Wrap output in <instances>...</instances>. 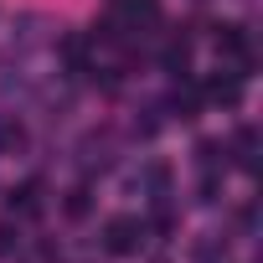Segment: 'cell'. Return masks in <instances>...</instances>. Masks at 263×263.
<instances>
[{
  "label": "cell",
  "instance_id": "6da1fadb",
  "mask_svg": "<svg viewBox=\"0 0 263 263\" xmlns=\"http://www.w3.org/2000/svg\"><path fill=\"white\" fill-rule=\"evenodd\" d=\"M145 222L140 217H108L103 222V253H114V258H135L140 248H145Z\"/></svg>",
  "mask_w": 263,
  "mask_h": 263
},
{
  "label": "cell",
  "instance_id": "7a4b0ae2",
  "mask_svg": "<svg viewBox=\"0 0 263 263\" xmlns=\"http://www.w3.org/2000/svg\"><path fill=\"white\" fill-rule=\"evenodd\" d=\"M217 52H222V57H232L237 67H248V62H253V47H248V31H242V26H222V31H217Z\"/></svg>",
  "mask_w": 263,
  "mask_h": 263
},
{
  "label": "cell",
  "instance_id": "3957f363",
  "mask_svg": "<svg viewBox=\"0 0 263 263\" xmlns=\"http://www.w3.org/2000/svg\"><path fill=\"white\" fill-rule=\"evenodd\" d=\"M206 98L222 103V108L242 103V72H217V78H206Z\"/></svg>",
  "mask_w": 263,
  "mask_h": 263
},
{
  "label": "cell",
  "instance_id": "277c9868",
  "mask_svg": "<svg viewBox=\"0 0 263 263\" xmlns=\"http://www.w3.org/2000/svg\"><path fill=\"white\" fill-rule=\"evenodd\" d=\"M119 16H124L129 26H150V21L160 16V0H119Z\"/></svg>",
  "mask_w": 263,
  "mask_h": 263
},
{
  "label": "cell",
  "instance_id": "5b68a950",
  "mask_svg": "<svg viewBox=\"0 0 263 263\" xmlns=\"http://www.w3.org/2000/svg\"><path fill=\"white\" fill-rule=\"evenodd\" d=\"M11 206H16L21 217H42V181H26V186H16V191H11Z\"/></svg>",
  "mask_w": 263,
  "mask_h": 263
},
{
  "label": "cell",
  "instance_id": "8992f818",
  "mask_svg": "<svg viewBox=\"0 0 263 263\" xmlns=\"http://www.w3.org/2000/svg\"><path fill=\"white\" fill-rule=\"evenodd\" d=\"M21 140H26L21 124H11L6 114H0V155H6V150H21Z\"/></svg>",
  "mask_w": 263,
  "mask_h": 263
},
{
  "label": "cell",
  "instance_id": "52a82bcc",
  "mask_svg": "<svg viewBox=\"0 0 263 263\" xmlns=\"http://www.w3.org/2000/svg\"><path fill=\"white\" fill-rule=\"evenodd\" d=\"M253 150H258V135H253V129H242V135H237V165L242 171H253L258 160H253Z\"/></svg>",
  "mask_w": 263,
  "mask_h": 263
},
{
  "label": "cell",
  "instance_id": "ba28073f",
  "mask_svg": "<svg viewBox=\"0 0 263 263\" xmlns=\"http://www.w3.org/2000/svg\"><path fill=\"white\" fill-rule=\"evenodd\" d=\"M88 206H93V191H88V186L67 191V217H88Z\"/></svg>",
  "mask_w": 263,
  "mask_h": 263
},
{
  "label": "cell",
  "instance_id": "9c48e42d",
  "mask_svg": "<svg viewBox=\"0 0 263 263\" xmlns=\"http://www.w3.org/2000/svg\"><path fill=\"white\" fill-rule=\"evenodd\" d=\"M186 62H191L186 42H171V47H165V67H171V72H186Z\"/></svg>",
  "mask_w": 263,
  "mask_h": 263
},
{
  "label": "cell",
  "instance_id": "30bf717a",
  "mask_svg": "<svg viewBox=\"0 0 263 263\" xmlns=\"http://www.w3.org/2000/svg\"><path fill=\"white\" fill-rule=\"evenodd\" d=\"M16 248V237H11V227H0V253H11Z\"/></svg>",
  "mask_w": 263,
  "mask_h": 263
}]
</instances>
